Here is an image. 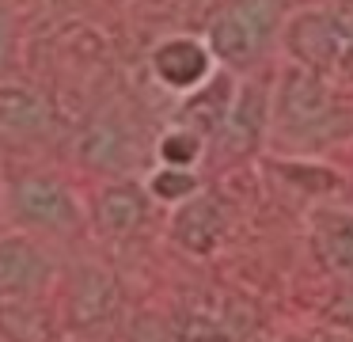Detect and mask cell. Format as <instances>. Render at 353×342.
<instances>
[{
    "mask_svg": "<svg viewBox=\"0 0 353 342\" xmlns=\"http://www.w3.org/2000/svg\"><path fill=\"white\" fill-rule=\"evenodd\" d=\"M16 61V23H12V15L0 8V73Z\"/></svg>",
    "mask_w": 353,
    "mask_h": 342,
    "instance_id": "18",
    "label": "cell"
},
{
    "mask_svg": "<svg viewBox=\"0 0 353 342\" xmlns=\"http://www.w3.org/2000/svg\"><path fill=\"white\" fill-rule=\"evenodd\" d=\"M270 76H247L243 84H236V95H232L228 118H224L221 133V149L228 152L232 160H243L266 141L270 133Z\"/></svg>",
    "mask_w": 353,
    "mask_h": 342,
    "instance_id": "8",
    "label": "cell"
},
{
    "mask_svg": "<svg viewBox=\"0 0 353 342\" xmlns=\"http://www.w3.org/2000/svg\"><path fill=\"white\" fill-rule=\"evenodd\" d=\"M61 342H88V339H72V334H69V339H61Z\"/></svg>",
    "mask_w": 353,
    "mask_h": 342,
    "instance_id": "19",
    "label": "cell"
},
{
    "mask_svg": "<svg viewBox=\"0 0 353 342\" xmlns=\"http://www.w3.org/2000/svg\"><path fill=\"white\" fill-rule=\"evenodd\" d=\"M137 133L118 118H99L80 137V160L99 171H130L137 164Z\"/></svg>",
    "mask_w": 353,
    "mask_h": 342,
    "instance_id": "12",
    "label": "cell"
},
{
    "mask_svg": "<svg viewBox=\"0 0 353 342\" xmlns=\"http://www.w3.org/2000/svg\"><path fill=\"white\" fill-rule=\"evenodd\" d=\"M0 342H61V319L46 296L0 301Z\"/></svg>",
    "mask_w": 353,
    "mask_h": 342,
    "instance_id": "13",
    "label": "cell"
},
{
    "mask_svg": "<svg viewBox=\"0 0 353 342\" xmlns=\"http://www.w3.org/2000/svg\"><path fill=\"white\" fill-rule=\"evenodd\" d=\"M342 106L334 80L300 65H285L270 91V129L289 144H319L338 133Z\"/></svg>",
    "mask_w": 353,
    "mask_h": 342,
    "instance_id": "1",
    "label": "cell"
},
{
    "mask_svg": "<svg viewBox=\"0 0 353 342\" xmlns=\"http://www.w3.org/2000/svg\"><path fill=\"white\" fill-rule=\"evenodd\" d=\"M57 285V263L39 236L4 232L0 236V301L46 296Z\"/></svg>",
    "mask_w": 353,
    "mask_h": 342,
    "instance_id": "5",
    "label": "cell"
},
{
    "mask_svg": "<svg viewBox=\"0 0 353 342\" xmlns=\"http://www.w3.org/2000/svg\"><path fill=\"white\" fill-rule=\"evenodd\" d=\"M152 76L175 95H190L194 88L209 80L216 73V61L209 53L205 38H190V35H171L163 42L152 46V57H148Z\"/></svg>",
    "mask_w": 353,
    "mask_h": 342,
    "instance_id": "10",
    "label": "cell"
},
{
    "mask_svg": "<svg viewBox=\"0 0 353 342\" xmlns=\"http://www.w3.org/2000/svg\"><path fill=\"white\" fill-rule=\"evenodd\" d=\"M152 198H148L145 182L137 179H110L95 190L92 205H88V228L103 236V240H130L145 228Z\"/></svg>",
    "mask_w": 353,
    "mask_h": 342,
    "instance_id": "9",
    "label": "cell"
},
{
    "mask_svg": "<svg viewBox=\"0 0 353 342\" xmlns=\"http://www.w3.org/2000/svg\"><path fill=\"white\" fill-rule=\"evenodd\" d=\"M145 190H148V198H152V202L179 205V202H186L190 194H198V190H201V179L190 171V167H163V164H160L152 175H148Z\"/></svg>",
    "mask_w": 353,
    "mask_h": 342,
    "instance_id": "17",
    "label": "cell"
},
{
    "mask_svg": "<svg viewBox=\"0 0 353 342\" xmlns=\"http://www.w3.org/2000/svg\"><path fill=\"white\" fill-rule=\"evenodd\" d=\"M232 228V209L216 190H198L186 202H179L171 209L168 236L179 251L194 258H209L213 251H221V243L228 240Z\"/></svg>",
    "mask_w": 353,
    "mask_h": 342,
    "instance_id": "6",
    "label": "cell"
},
{
    "mask_svg": "<svg viewBox=\"0 0 353 342\" xmlns=\"http://www.w3.org/2000/svg\"><path fill=\"white\" fill-rule=\"evenodd\" d=\"M312 251L330 274L353 278V209H319L312 217Z\"/></svg>",
    "mask_w": 353,
    "mask_h": 342,
    "instance_id": "14",
    "label": "cell"
},
{
    "mask_svg": "<svg viewBox=\"0 0 353 342\" xmlns=\"http://www.w3.org/2000/svg\"><path fill=\"white\" fill-rule=\"evenodd\" d=\"M156 156H160L163 167H190L194 171V164L205 156V137L186 126H171L156 141Z\"/></svg>",
    "mask_w": 353,
    "mask_h": 342,
    "instance_id": "16",
    "label": "cell"
},
{
    "mask_svg": "<svg viewBox=\"0 0 353 342\" xmlns=\"http://www.w3.org/2000/svg\"><path fill=\"white\" fill-rule=\"evenodd\" d=\"M4 209L19 232L72 240L88 228V209L80 194L50 171H12L4 182Z\"/></svg>",
    "mask_w": 353,
    "mask_h": 342,
    "instance_id": "2",
    "label": "cell"
},
{
    "mask_svg": "<svg viewBox=\"0 0 353 342\" xmlns=\"http://www.w3.org/2000/svg\"><path fill=\"white\" fill-rule=\"evenodd\" d=\"M277 38H281L285 53H289V65L312 68V73L327 76V80L334 76L338 57H342V38H338V30L323 4L300 8V12L285 15Z\"/></svg>",
    "mask_w": 353,
    "mask_h": 342,
    "instance_id": "7",
    "label": "cell"
},
{
    "mask_svg": "<svg viewBox=\"0 0 353 342\" xmlns=\"http://www.w3.org/2000/svg\"><path fill=\"white\" fill-rule=\"evenodd\" d=\"M285 23V0H228L205 27L213 61L228 73L262 61Z\"/></svg>",
    "mask_w": 353,
    "mask_h": 342,
    "instance_id": "3",
    "label": "cell"
},
{
    "mask_svg": "<svg viewBox=\"0 0 353 342\" xmlns=\"http://www.w3.org/2000/svg\"><path fill=\"white\" fill-rule=\"evenodd\" d=\"M232 95H236V80H232L228 68L216 65V73L209 76L201 88H194L190 95H183V106H179V126L201 133L205 141H213L221 133L224 118H228Z\"/></svg>",
    "mask_w": 353,
    "mask_h": 342,
    "instance_id": "11",
    "label": "cell"
},
{
    "mask_svg": "<svg viewBox=\"0 0 353 342\" xmlns=\"http://www.w3.org/2000/svg\"><path fill=\"white\" fill-rule=\"evenodd\" d=\"M118 308H122V289L118 278L99 263H77L61 281V316L72 339L103 334L114 327Z\"/></svg>",
    "mask_w": 353,
    "mask_h": 342,
    "instance_id": "4",
    "label": "cell"
},
{
    "mask_svg": "<svg viewBox=\"0 0 353 342\" xmlns=\"http://www.w3.org/2000/svg\"><path fill=\"white\" fill-rule=\"evenodd\" d=\"M50 103L27 84L0 80V133L4 137H39L50 129Z\"/></svg>",
    "mask_w": 353,
    "mask_h": 342,
    "instance_id": "15",
    "label": "cell"
}]
</instances>
